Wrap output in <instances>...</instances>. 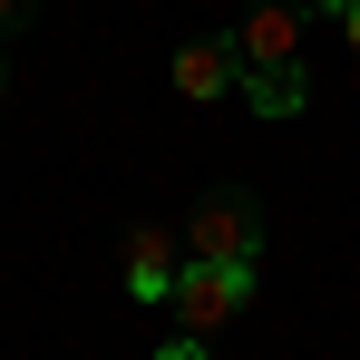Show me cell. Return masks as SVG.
<instances>
[{
	"instance_id": "1",
	"label": "cell",
	"mask_w": 360,
	"mask_h": 360,
	"mask_svg": "<svg viewBox=\"0 0 360 360\" xmlns=\"http://www.w3.org/2000/svg\"><path fill=\"white\" fill-rule=\"evenodd\" d=\"M243 302H253V263H195V253H185L166 311H176V331H195V341H224Z\"/></svg>"
},
{
	"instance_id": "2",
	"label": "cell",
	"mask_w": 360,
	"mask_h": 360,
	"mask_svg": "<svg viewBox=\"0 0 360 360\" xmlns=\"http://www.w3.org/2000/svg\"><path fill=\"white\" fill-rule=\"evenodd\" d=\"M185 253H195V263H253V253H263V205H253L243 185H214V195L185 214Z\"/></svg>"
},
{
	"instance_id": "3",
	"label": "cell",
	"mask_w": 360,
	"mask_h": 360,
	"mask_svg": "<svg viewBox=\"0 0 360 360\" xmlns=\"http://www.w3.org/2000/svg\"><path fill=\"white\" fill-rule=\"evenodd\" d=\"M302 20H311V0H243L234 20L243 68H302Z\"/></svg>"
},
{
	"instance_id": "4",
	"label": "cell",
	"mask_w": 360,
	"mask_h": 360,
	"mask_svg": "<svg viewBox=\"0 0 360 360\" xmlns=\"http://www.w3.org/2000/svg\"><path fill=\"white\" fill-rule=\"evenodd\" d=\"M176 273H185V234H156V224H136V234H127V253H117V283H127L136 302H156V311H166Z\"/></svg>"
},
{
	"instance_id": "5",
	"label": "cell",
	"mask_w": 360,
	"mask_h": 360,
	"mask_svg": "<svg viewBox=\"0 0 360 360\" xmlns=\"http://www.w3.org/2000/svg\"><path fill=\"white\" fill-rule=\"evenodd\" d=\"M176 88L195 98V108L234 98V88H243V49H234V30H224V39H185V49H176Z\"/></svg>"
},
{
	"instance_id": "6",
	"label": "cell",
	"mask_w": 360,
	"mask_h": 360,
	"mask_svg": "<svg viewBox=\"0 0 360 360\" xmlns=\"http://www.w3.org/2000/svg\"><path fill=\"white\" fill-rule=\"evenodd\" d=\"M302 98H311L302 68H243V108H253V117H292Z\"/></svg>"
},
{
	"instance_id": "7",
	"label": "cell",
	"mask_w": 360,
	"mask_h": 360,
	"mask_svg": "<svg viewBox=\"0 0 360 360\" xmlns=\"http://www.w3.org/2000/svg\"><path fill=\"white\" fill-rule=\"evenodd\" d=\"M156 360H214V341H195V331H176V341H166Z\"/></svg>"
},
{
	"instance_id": "8",
	"label": "cell",
	"mask_w": 360,
	"mask_h": 360,
	"mask_svg": "<svg viewBox=\"0 0 360 360\" xmlns=\"http://www.w3.org/2000/svg\"><path fill=\"white\" fill-rule=\"evenodd\" d=\"M30 10H39V0H0V39H10V30H20Z\"/></svg>"
},
{
	"instance_id": "9",
	"label": "cell",
	"mask_w": 360,
	"mask_h": 360,
	"mask_svg": "<svg viewBox=\"0 0 360 360\" xmlns=\"http://www.w3.org/2000/svg\"><path fill=\"white\" fill-rule=\"evenodd\" d=\"M341 30H351V59H360V0H351V10H341Z\"/></svg>"
},
{
	"instance_id": "10",
	"label": "cell",
	"mask_w": 360,
	"mask_h": 360,
	"mask_svg": "<svg viewBox=\"0 0 360 360\" xmlns=\"http://www.w3.org/2000/svg\"><path fill=\"white\" fill-rule=\"evenodd\" d=\"M311 10H351V0H311Z\"/></svg>"
},
{
	"instance_id": "11",
	"label": "cell",
	"mask_w": 360,
	"mask_h": 360,
	"mask_svg": "<svg viewBox=\"0 0 360 360\" xmlns=\"http://www.w3.org/2000/svg\"><path fill=\"white\" fill-rule=\"evenodd\" d=\"M0 88H10V68H0Z\"/></svg>"
}]
</instances>
